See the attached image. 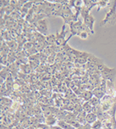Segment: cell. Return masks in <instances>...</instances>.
Masks as SVG:
<instances>
[{
  "label": "cell",
  "mask_w": 116,
  "mask_h": 129,
  "mask_svg": "<svg viewBox=\"0 0 116 129\" xmlns=\"http://www.w3.org/2000/svg\"><path fill=\"white\" fill-rule=\"evenodd\" d=\"M57 125L60 126L63 129H76L73 125H71L70 123L65 122L64 120H58Z\"/></svg>",
  "instance_id": "obj_11"
},
{
  "label": "cell",
  "mask_w": 116,
  "mask_h": 129,
  "mask_svg": "<svg viewBox=\"0 0 116 129\" xmlns=\"http://www.w3.org/2000/svg\"><path fill=\"white\" fill-rule=\"evenodd\" d=\"M83 20H84L83 23L85 24L86 25L87 28L91 30V33L94 34V28H93V27H94V21H95L94 17L91 14H89Z\"/></svg>",
  "instance_id": "obj_5"
},
{
  "label": "cell",
  "mask_w": 116,
  "mask_h": 129,
  "mask_svg": "<svg viewBox=\"0 0 116 129\" xmlns=\"http://www.w3.org/2000/svg\"><path fill=\"white\" fill-rule=\"evenodd\" d=\"M102 128V123L99 120H97L92 125V129H101Z\"/></svg>",
  "instance_id": "obj_18"
},
{
  "label": "cell",
  "mask_w": 116,
  "mask_h": 129,
  "mask_svg": "<svg viewBox=\"0 0 116 129\" xmlns=\"http://www.w3.org/2000/svg\"><path fill=\"white\" fill-rule=\"evenodd\" d=\"M87 113H86L84 111H82L79 112L77 116H76V120H78V122L80 123L81 125H84L86 123V117Z\"/></svg>",
  "instance_id": "obj_10"
},
{
  "label": "cell",
  "mask_w": 116,
  "mask_h": 129,
  "mask_svg": "<svg viewBox=\"0 0 116 129\" xmlns=\"http://www.w3.org/2000/svg\"><path fill=\"white\" fill-rule=\"evenodd\" d=\"M77 129H92V125L86 123L84 125H81Z\"/></svg>",
  "instance_id": "obj_20"
},
{
  "label": "cell",
  "mask_w": 116,
  "mask_h": 129,
  "mask_svg": "<svg viewBox=\"0 0 116 129\" xmlns=\"http://www.w3.org/2000/svg\"><path fill=\"white\" fill-rule=\"evenodd\" d=\"M97 119H98L97 115L95 113H94V112L87 113L86 117V120L87 123H89L90 125H92L95 121L97 120Z\"/></svg>",
  "instance_id": "obj_9"
},
{
  "label": "cell",
  "mask_w": 116,
  "mask_h": 129,
  "mask_svg": "<svg viewBox=\"0 0 116 129\" xmlns=\"http://www.w3.org/2000/svg\"><path fill=\"white\" fill-rule=\"evenodd\" d=\"M58 119L54 115H51L49 116L46 117L45 123L49 126H53L54 124H57Z\"/></svg>",
  "instance_id": "obj_7"
},
{
  "label": "cell",
  "mask_w": 116,
  "mask_h": 129,
  "mask_svg": "<svg viewBox=\"0 0 116 129\" xmlns=\"http://www.w3.org/2000/svg\"><path fill=\"white\" fill-rule=\"evenodd\" d=\"M46 41L49 44H54L56 43V36L49 35L46 37Z\"/></svg>",
  "instance_id": "obj_16"
},
{
  "label": "cell",
  "mask_w": 116,
  "mask_h": 129,
  "mask_svg": "<svg viewBox=\"0 0 116 129\" xmlns=\"http://www.w3.org/2000/svg\"><path fill=\"white\" fill-rule=\"evenodd\" d=\"M108 4V2L107 1H104V0H102V1H99L98 3H97V5H98L99 8L98 10H97V11L99 10V9H100V7H105Z\"/></svg>",
  "instance_id": "obj_19"
},
{
  "label": "cell",
  "mask_w": 116,
  "mask_h": 129,
  "mask_svg": "<svg viewBox=\"0 0 116 129\" xmlns=\"http://www.w3.org/2000/svg\"><path fill=\"white\" fill-rule=\"evenodd\" d=\"M68 24L70 25L71 35H78L79 33L81 32L82 25H83V23L81 22V20H78V21H75V22H70Z\"/></svg>",
  "instance_id": "obj_3"
},
{
  "label": "cell",
  "mask_w": 116,
  "mask_h": 129,
  "mask_svg": "<svg viewBox=\"0 0 116 129\" xmlns=\"http://www.w3.org/2000/svg\"><path fill=\"white\" fill-rule=\"evenodd\" d=\"M89 12H90V10L89 8H87L85 6L83 7L81 10V15L82 18L84 19L86 17H87L89 15Z\"/></svg>",
  "instance_id": "obj_17"
},
{
  "label": "cell",
  "mask_w": 116,
  "mask_h": 129,
  "mask_svg": "<svg viewBox=\"0 0 116 129\" xmlns=\"http://www.w3.org/2000/svg\"><path fill=\"white\" fill-rule=\"evenodd\" d=\"M36 28L38 30V31H39L41 34H45L47 31V25H46V20L44 19L39 20L36 23Z\"/></svg>",
  "instance_id": "obj_6"
},
{
  "label": "cell",
  "mask_w": 116,
  "mask_h": 129,
  "mask_svg": "<svg viewBox=\"0 0 116 129\" xmlns=\"http://www.w3.org/2000/svg\"><path fill=\"white\" fill-rule=\"evenodd\" d=\"M102 74L104 77V78H107V79H109L110 81H113L116 75V70L115 69H110V70L104 67V70L102 71Z\"/></svg>",
  "instance_id": "obj_4"
},
{
  "label": "cell",
  "mask_w": 116,
  "mask_h": 129,
  "mask_svg": "<svg viewBox=\"0 0 116 129\" xmlns=\"http://www.w3.org/2000/svg\"><path fill=\"white\" fill-rule=\"evenodd\" d=\"M82 108H83V111H84L86 113L92 112L93 107L89 102H84V103L83 104V105H82Z\"/></svg>",
  "instance_id": "obj_12"
},
{
  "label": "cell",
  "mask_w": 116,
  "mask_h": 129,
  "mask_svg": "<svg viewBox=\"0 0 116 129\" xmlns=\"http://www.w3.org/2000/svg\"><path fill=\"white\" fill-rule=\"evenodd\" d=\"M65 29V25H63L61 32L60 34L57 33V34L56 36V43H55V44H56L57 47H61L65 46L66 45L65 43L68 41V39H70V37L72 36V35H70L69 38L67 40H65V36H66V34H67V31Z\"/></svg>",
  "instance_id": "obj_2"
},
{
  "label": "cell",
  "mask_w": 116,
  "mask_h": 129,
  "mask_svg": "<svg viewBox=\"0 0 116 129\" xmlns=\"http://www.w3.org/2000/svg\"><path fill=\"white\" fill-rule=\"evenodd\" d=\"M92 95L93 92L90 91H86L82 94V97H83V100H86V101H89L93 97Z\"/></svg>",
  "instance_id": "obj_14"
},
{
  "label": "cell",
  "mask_w": 116,
  "mask_h": 129,
  "mask_svg": "<svg viewBox=\"0 0 116 129\" xmlns=\"http://www.w3.org/2000/svg\"><path fill=\"white\" fill-rule=\"evenodd\" d=\"M83 2H84L85 7H86L87 8H89L91 10V9L93 7L97 5L98 1H89V0L86 1V0H85V1H83Z\"/></svg>",
  "instance_id": "obj_13"
},
{
  "label": "cell",
  "mask_w": 116,
  "mask_h": 129,
  "mask_svg": "<svg viewBox=\"0 0 116 129\" xmlns=\"http://www.w3.org/2000/svg\"><path fill=\"white\" fill-rule=\"evenodd\" d=\"M51 129H63L59 125H53V126H51Z\"/></svg>",
  "instance_id": "obj_21"
},
{
  "label": "cell",
  "mask_w": 116,
  "mask_h": 129,
  "mask_svg": "<svg viewBox=\"0 0 116 129\" xmlns=\"http://www.w3.org/2000/svg\"><path fill=\"white\" fill-rule=\"evenodd\" d=\"M93 94L98 99H102L103 98L104 96V93H105V88H94L92 91Z\"/></svg>",
  "instance_id": "obj_8"
},
{
  "label": "cell",
  "mask_w": 116,
  "mask_h": 129,
  "mask_svg": "<svg viewBox=\"0 0 116 129\" xmlns=\"http://www.w3.org/2000/svg\"><path fill=\"white\" fill-rule=\"evenodd\" d=\"M89 102L92 105V107H97L100 104V100L98 98H97L96 96H94L89 101Z\"/></svg>",
  "instance_id": "obj_15"
},
{
  "label": "cell",
  "mask_w": 116,
  "mask_h": 129,
  "mask_svg": "<svg viewBox=\"0 0 116 129\" xmlns=\"http://www.w3.org/2000/svg\"><path fill=\"white\" fill-rule=\"evenodd\" d=\"M116 23V1L113 2L112 6L109 12L106 14V17L101 21V26H110Z\"/></svg>",
  "instance_id": "obj_1"
},
{
  "label": "cell",
  "mask_w": 116,
  "mask_h": 129,
  "mask_svg": "<svg viewBox=\"0 0 116 129\" xmlns=\"http://www.w3.org/2000/svg\"><path fill=\"white\" fill-rule=\"evenodd\" d=\"M39 129H40V128H39Z\"/></svg>",
  "instance_id": "obj_22"
}]
</instances>
